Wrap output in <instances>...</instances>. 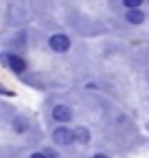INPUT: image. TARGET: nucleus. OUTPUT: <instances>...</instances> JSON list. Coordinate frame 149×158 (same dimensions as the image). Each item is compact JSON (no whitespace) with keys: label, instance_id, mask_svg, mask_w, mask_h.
<instances>
[{"label":"nucleus","instance_id":"3","mask_svg":"<svg viewBox=\"0 0 149 158\" xmlns=\"http://www.w3.org/2000/svg\"><path fill=\"white\" fill-rule=\"evenodd\" d=\"M53 138H55V143H57V145H70L74 141V134L68 127H57L53 132Z\"/></svg>","mask_w":149,"mask_h":158},{"label":"nucleus","instance_id":"8","mask_svg":"<svg viewBox=\"0 0 149 158\" xmlns=\"http://www.w3.org/2000/svg\"><path fill=\"white\" fill-rule=\"evenodd\" d=\"M31 158H46V154H40V152H37V154H31Z\"/></svg>","mask_w":149,"mask_h":158},{"label":"nucleus","instance_id":"4","mask_svg":"<svg viewBox=\"0 0 149 158\" xmlns=\"http://www.w3.org/2000/svg\"><path fill=\"white\" fill-rule=\"evenodd\" d=\"M70 116H72V112H70L68 106H55V108H53V118H55V121L68 123V121H70Z\"/></svg>","mask_w":149,"mask_h":158},{"label":"nucleus","instance_id":"9","mask_svg":"<svg viewBox=\"0 0 149 158\" xmlns=\"http://www.w3.org/2000/svg\"><path fill=\"white\" fill-rule=\"evenodd\" d=\"M92 158H107V156H105V154H95Z\"/></svg>","mask_w":149,"mask_h":158},{"label":"nucleus","instance_id":"6","mask_svg":"<svg viewBox=\"0 0 149 158\" xmlns=\"http://www.w3.org/2000/svg\"><path fill=\"white\" fill-rule=\"evenodd\" d=\"M72 134H74V138H79L81 143H88V138H90V134H88V130H86V127H77Z\"/></svg>","mask_w":149,"mask_h":158},{"label":"nucleus","instance_id":"7","mask_svg":"<svg viewBox=\"0 0 149 158\" xmlns=\"http://www.w3.org/2000/svg\"><path fill=\"white\" fill-rule=\"evenodd\" d=\"M123 5H125L127 9H138V7L143 5V0H123Z\"/></svg>","mask_w":149,"mask_h":158},{"label":"nucleus","instance_id":"2","mask_svg":"<svg viewBox=\"0 0 149 158\" xmlns=\"http://www.w3.org/2000/svg\"><path fill=\"white\" fill-rule=\"evenodd\" d=\"M5 62H7V66H9L13 73H24V70H26V62H24L20 55H15V53H7V55H5Z\"/></svg>","mask_w":149,"mask_h":158},{"label":"nucleus","instance_id":"5","mask_svg":"<svg viewBox=\"0 0 149 158\" xmlns=\"http://www.w3.org/2000/svg\"><path fill=\"white\" fill-rule=\"evenodd\" d=\"M127 22H132V24H140L143 20H145V15H143V11H138V9H129L127 11Z\"/></svg>","mask_w":149,"mask_h":158},{"label":"nucleus","instance_id":"1","mask_svg":"<svg viewBox=\"0 0 149 158\" xmlns=\"http://www.w3.org/2000/svg\"><path fill=\"white\" fill-rule=\"evenodd\" d=\"M48 46H50L53 51H57V53H66V51L70 48V40H68V35H64V33H55V35H50V40H48Z\"/></svg>","mask_w":149,"mask_h":158}]
</instances>
